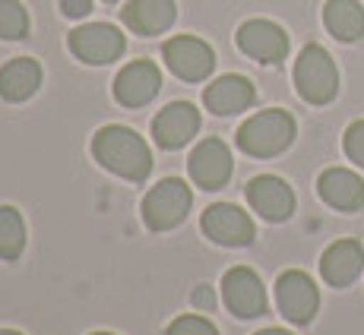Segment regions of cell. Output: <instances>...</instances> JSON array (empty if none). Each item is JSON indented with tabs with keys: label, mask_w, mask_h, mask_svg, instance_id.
<instances>
[{
	"label": "cell",
	"mask_w": 364,
	"mask_h": 335,
	"mask_svg": "<svg viewBox=\"0 0 364 335\" xmlns=\"http://www.w3.org/2000/svg\"><path fill=\"white\" fill-rule=\"evenodd\" d=\"M165 64L184 82H200L213 73L215 54L206 41L193 38V35H178V38H171L165 45Z\"/></svg>",
	"instance_id": "obj_9"
},
{
	"label": "cell",
	"mask_w": 364,
	"mask_h": 335,
	"mask_svg": "<svg viewBox=\"0 0 364 335\" xmlns=\"http://www.w3.org/2000/svg\"><path fill=\"white\" fill-rule=\"evenodd\" d=\"M222 297H225L228 310L241 319H254L266 313V288L254 269L235 266L222 278Z\"/></svg>",
	"instance_id": "obj_6"
},
{
	"label": "cell",
	"mask_w": 364,
	"mask_h": 335,
	"mask_svg": "<svg viewBox=\"0 0 364 335\" xmlns=\"http://www.w3.org/2000/svg\"><path fill=\"white\" fill-rule=\"evenodd\" d=\"M257 92H254V82L247 76H237V73H228V76H219L213 86H206L203 92V101L213 114L219 117H232L237 111H247L254 104Z\"/></svg>",
	"instance_id": "obj_15"
},
{
	"label": "cell",
	"mask_w": 364,
	"mask_h": 335,
	"mask_svg": "<svg viewBox=\"0 0 364 335\" xmlns=\"http://www.w3.org/2000/svg\"><path fill=\"white\" fill-rule=\"evenodd\" d=\"M191 177L203 190H222L232 177V152L222 139H203L197 149L191 152Z\"/></svg>",
	"instance_id": "obj_10"
},
{
	"label": "cell",
	"mask_w": 364,
	"mask_h": 335,
	"mask_svg": "<svg viewBox=\"0 0 364 335\" xmlns=\"http://www.w3.org/2000/svg\"><path fill=\"white\" fill-rule=\"evenodd\" d=\"M162 89V73L152 60H133L130 67H124L114 79V99L127 108H143L159 95Z\"/></svg>",
	"instance_id": "obj_13"
},
{
	"label": "cell",
	"mask_w": 364,
	"mask_h": 335,
	"mask_svg": "<svg viewBox=\"0 0 364 335\" xmlns=\"http://www.w3.org/2000/svg\"><path fill=\"white\" fill-rule=\"evenodd\" d=\"M237 48L260 64H279L289 54V35L269 19H250L237 29Z\"/></svg>",
	"instance_id": "obj_11"
},
{
	"label": "cell",
	"mask_w": 364,
	"mask_h": 335,
	"mask_svg": "<svg viewBox=\"0 0 364 335\" xmlns=\"http://www.w3.org/2000/svg\"><path fill=\"white\" fill-rule=\"evenodd\" d=\"M295 139V121L285 111H260L237 130V149L254 158H272Z\"/></svg>",
	"instance_id": "obj_2"
},
{
	"label": "cell",
	"mask_w": 364,
	"mask_h": 335,
	"mask_svg": "<svg viewBox=\"0 0 364 335\" xmlns=\"http://www.w3.org/2000/svg\"><path fill=\"white\" fill-rule=\"evenodd\" d=\"M203 234L222 247H247L257 231L244 209L232 206V202H215L203 212Z\"/></svg>",
	"instance_id": "obj_8"
},
{
	"label": "cell",
	"mask_w": 364,
	"mask_h": 335,
	"mask_svg": "<svg viewBox=\"0 0 364 335\" xmlns=\"http://www.w3.org/2000/svg\"><path fill=\"white\" fill-rule=\"evenodd\" d=\"M295 86L298 95L311 104H326L339 92V73L333 57L320 45H307L295 60Z\"/></svg>",
	"instance_id": "obj_3"
},
{
	"label": "cell",
	"mask_w": 364,
	"mask_h": 335,
	"mask_svg": "<svg viewBox=\"0 0 364 335\" xmlns=\"http://www.w3.org/2000/svg\"><path fill=\"white\" fill-rule=\"evenodd\" d=\"M193 304L200 307V310H213L215 307V297H213V288L209 285H200L197 291H193Z\"/></svg>",
	"instance_id": "obj_26"
},
{
	"label": "cell",
	"mask_w": 364,
	"mask_h": 335,
	"mask_svg": "<svg viewBox=\"0 0 364 335\" xmlns=\"http://www.w3.org/2000/svg\"><path fill=\"white\" fill-rule=\"evenodd\" d=\"M168 335H219V329L203 317H178L168 326Z\"/></svg>",
	"instance_id": "obj_23"
},
{
	"label": "cell",
	"mask_w": 364,
	"mask_h": 335,
	"mask_svg": "<svg viewBox=\"0 0 364 335\" xmlns=\"http://www.w3.org/2000/svg\"><path fill=\"white\" fill-rule=\"evenodd\" d=\"M342 145H346V155L352 158L355 165L364 168V121H355L352 127L346 130V139H342Z\"/></svg>",
	"instance_id": "obj_24"
},
{
	"label": "cell",
	"mask_w": 364,
	"mask_h": 335,
	"mask_svg": "<svg viewBox=\"0 0 364 335\" xmlns=\"http://www.w3.org/2000/svg\"><path fill=\"white\" fill-rule=\"evenodd\" d=\"M276 304H279V313H282L289 323H295V326L311 323L320 307L317 285L311 282V275H304V272H298V269L282 272L276 282Z\"/></svg>",
	"instance_id": "obj_5"
},
{
	"label": "cell",
	"mask_w": 364,
	"mask_h": 335,
	"mask_svg": "<svg viewBox=\"0 0 364 335\" xmlns=\"http://www.w3.org/2000/svg\"><path fill=\"white\" fill-rule=\"evenodd\" d=\"M105 4H117V0H105Z\"/></svg>",
	"instance_id": "obj_30"
},
{
	"label": "cell",
	"mask_w": 364,
	"mask_h": 335,
	"mask_svg": "<svg viewBox=\"0 0 364 335\" xmlns=\"http://www.w3.org/2000/svg\"><path fill=\"white\" fill-rule=\"evenodd\" d=\"M92 155L102 168H108L111 174L124 180H146V174L152 171V152L146 139L127 127H117V123L102 127L95 133Z\"/></svg>",
	"instance_id": "obj_1"
},
{
	"label": "cell",
	"mask_w": 364,
	"mask_h": 335,
	"mask_svg": "<svg viewBox=\"0 0 364 335\" xmlns=\"http://www.w3.org/2000/svg\"><path fill=\"white\" fill-rule=\"evenodd\" d=\"M0 335H23V332H13V329H0Z\"/></svg>",
	"instance_id": "obj_28"
},
{
	"label": "cell",
	"mask_w": 364,
	"mask_h": 335,
	"mask_svg": "<svg viewBox=\"0 0 364 335\" xmlns=\"http://www.w3.org/2000/svg\"><path fill=\"white\" fill-rule=\"evenodd\" d=\"M92 335H111V332H92Z\"/></svg>",
	"instance_id": "obj_29"
},
{
	"label": "cell",
	"mask_w": 364,
	"mask_h": 335,
	"mask_svg": "<svg viewBox=\"0 0 364 335\" xmlns=\"http://www.w3.org/2000/svg\"><path fill=\"white\" fill-rule=\"evenodd\" d=\"M26 250V221L19 209L0 206V260H19Z\"/></svg>",
	"instance_id": "obj_21"
},
{
	"label": "cell",
	"mask_w": 364,
	"mask_h": 335,
	"mask_svg": "<svg viewBox=\"0 0 364 335\" xmlns=\"http://www.w3.org/2000/svg\"><path fill=\"white\" fill-rule=\"evenodd\" d=\"M317 193L326 206L339 209V212H358L364 206V180L346 168H330L320 174Z\"/></svg>",
	"instance_id": "obj_16"
},
{
	"label": "cell",
	"mask_w": 364,
	"mask_h": 335,
	"mask_svg": "<svg viewBox=\"0 0 364 335\" xmlns=\"http://www.w3.org/2000/svg\"><path fill=\"white\" fill-rule=\"evenodd\" d=\"M200 130V111L191 101H171L159 111L152 121V136L162 149H181L187 145Z\"/></svg>",
	"instance_id": "obj_12"
},
{
	"label": "cell",
	"mask_w": 364,
	"mask_h": 335,
	"mask_svg": "<svg viewBox=\"0 0 364 335\" xmlns=\"http://www.w3.org/2000/svg\"><path fill=\"white\" fill-rule=\"evenodd\" d=\"M323 23L339 41H358L364 35V6L358 0H326Z\"/></svg>",
	"instance_id": "obj_20"
},
{
	"label": "cell",
	"mask_w": 364,
	"mask_h": 335,
	"mask_svg": "<svg viewBox=\"0 0 364 335\" xmlns=\"http://www.w3.org/2000/svg\"><path fill=\"white\" fill-rule=\"evenodd\" d=\"M257 335H291V332H285V329H260Z\"/></svg>",
	"instance_id": "obj_27"
},
{
	"label": "cell",
	"mask_w": 364,
	"mask_h": 335,
	"mask_svg": "<svg viewBox=\"0 0 364 335\" xmlns=\"http://www.w3.org/2000/svg\"><path fill=\"white\" fill-rule=\"evenodd\" d=\"M247 199L254 212H260L266 221H285L295 212V193L285 180L272 177V174H260L247 184Z\"/></svg>",
	"instance_id": "obj_14"
},
{
	"label": "cell",
	"mask_w": 364,
	"mask_h": 335,
	"mask_svg": "<svg viewBox=\"0 0 364 335\" xmlns=\"http://www.w3.org/2000/svg\"><path fill=\"white\" fill-rule=\"evenodd\" d=\"M174 16H178L174 0H130L124 6V23L136 35H159L171 29Z\"/></svg>",
	"instance_id": "obj_18"
},
{
	"label": "cell",
	"mask_w": 364,
	"mask_h": 335,
	"mask_svg": "<svg viewBox=\"0 0 364 335\" xmlns=\"http://www.w3.org/2000/svg\"><path fill=\"white\" fill-rule=\"evenodd\" d=\"M191 187L178 177H168L156 184L143 199V221L152 231H171L191 212Z\"/></svg>",
	"instance_id": "obj_4"
},
{
	"label": "cell",
	"mask_w": 364,
	"mask_h": 335,
	"mask_svg": "<svg viewBox=\"0 0 364 335\" xmlns=\"http://www.w3.org/2000/svg\"><path fill=\"white\" fill-rule=\"evenodd\" d=\"M29 35V13L19 0H0V38L19 41Z\"/></svg>",
	"instance_id": "obj_22"
},
{
	"label": "cell",
	"mask_w": 364,
	"mask_h": 335,
	"mask_svg": "<svg viewBox=\"0 0 364 335\" xmlns=\"http://www.w3.org/2000/svg\"><path fill=\"white\" fill-rule=\"evenodd\" d=\"M70 51L82 64H111L124 54V35L108 23H89L70 32Z\"/></svg>",
	"instance_id": "obj_7"
},
{
	"label": "cell",
	"mask_w": 364,
	"mask_h": 335,
	"mask_svg": "<svg viewBox=\"0 0 364 335\" xmlns=\"http://www.w3.org/2000/svg\"><path fill=\"white\" fill-rule=\"evenodd\" d=\"M364 269V247L358 241H336L320 260V272L333 288H346Z\"/></svg>",
	"instance_id": "obj_17"
},
{
	"label": "cell",
	"mask_w": 364,
	"mask_h": 335,
	"mask_svg": "<svg viewBox=\"0 0 364 335\" xmlns=\"http://www.w3.org/2000/svg\"><path fill=\"white\" fill-rule=\"evenodd\" d=\"M60 10L70 19H82L89 10H92V0H60Z\"/></svg>",
	"instance_id": "obj_25"
},
{
	"label": "cell",
	"mask_w": 364,
	"mask_h": 335,
	"mask_svg": "<svg viewBox=\"0 0 364 335\" xmlns=\"http://www.w3.org/2000/svg\"><path fill=\"white\" fill-rule=\"evenodd\" d=\"M41 86V67L32 57H16L0 70V99L26 101Z\"/></svg>",
	"instance_id": "obj_19"
}]
</instances>
